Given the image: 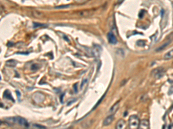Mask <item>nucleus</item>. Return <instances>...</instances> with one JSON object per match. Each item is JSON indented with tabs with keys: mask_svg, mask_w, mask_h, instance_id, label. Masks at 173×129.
I'll use <instances>...</instances> for the list:
<instances>
[{
	"mask_svg": "<svg viewBox=\"0 0 173 129\" xmlns=\"http://www.w3.org/2000/svg\"><path fill=\"white\" fill-rule=\"evenodd\" d=\"M6 121L10 123L17 125L25 129H32V124L29 123L26 119L20 116H14L8 118L6 119Z\"/></svg>",
	"mask_w": 173,
	"mask_h": 129,
	"instance_id": "obj_1",
	"label": "nucleus"
},
{
	"mask_svg": "<svg viewBox=\"0 0 173 129\" xmlns=\"http://www.w3.org/2000/svg\"><path fill=\"white\" fill-rule=\"evenodd\" d=\"M87 79H84L83 81H82V83H81V88H83V86H84V85L85 84V83H87Z\"/></svg>",
	"mask_w": 173,
	"mask_h": 129,
	"instance_id": "obj_20",
	"label": "nucleus"
},
{
	"mask_svg": "<svg viewBox=\"0 0 173 129\" xmlns=\"http://www.w3.org/2000/svg\"><path fill=\"white\" fill-rule=\"evenodd\" d=\"M137 45L139 47H143L145 45V42L142 40H139L137 43Z\"/></svg>",
	"mask_w": 173,
	"mask_h": 129,
	"instance_id": "obj_18",
	"label": "nucleus"
},
{
	"mask_svg": "<svg viewBox=\"0 0 173 129\" xmlns=\"http://www.w3.org/2000/svg\"><path fill=\"white\" fill-rule=\"evenodd\" d=\"M3 96H4V97L5 98V99H9L11 100H12L13 101H14V98L12 97V95H11V93H10V91L9 90H6L4 92Z\"/></svg>",
	"mask_w": 173,
	"mask_h": 129,
	"instance_id": "obj_13",
	"label": "nucleus"
},
{
	"mask_svg": "<svg viewBox=\"0 0 173 129\" xmlns=\"http://www.w3.org/2000/svg\"><path fill=\"white\" fill-rule=\"evenodd\" d=\"M115 129H126V123L124 119H120L115 125Z\"/></svg>",
	"mask_w": 173,
	"mask_h": 129,
	"instance_id": "obj_8",
	"label": "nucleus"
},
{
	"mask_svg": "<svg viewBox=\"0 0 173 129\" xmlns=\"http://www.w3.org/2000/svg\"><path fill=\"white\" fill-rule=\"evenodd\" d=\"M170 43H171V41H167V42H166V43H165L164 44H163L162 46H161L160 47H159L156 50H157V52H159V51H161V50H163L164 49L166 48L170 44Z\"/></svg>",
	"mask_w": 173,
	"mask_h": 129,
	"instance_id": "obj_16",
	"label": "nucleus"
},
{
	"mask_svg": "<svg viewBox=\"0 0 173 129\" xmlns=\"http://www.w3.org/2000/svg\"><path fill=\"white\" fill-rule=\"evenodd\" d=\"M139 129H150V123L148 120L142 119L140 121Z\"/></svg>",
	"mask_w": 173,
	"mask_h": 129,
	"instance_id": "obj_5",
	"label": "nucleus"
},
{
	"mask_svg": "<svg viewBox=\"0 0 173 129\" xmlns=\"http://www.w3.org/2000/svg\"><path fill=\"white\" fill-rule=\"evenodd\" d=\"M32 98L36 103H41L44 100L45 96L42 93L38 92L33 95Z\"/></svg>",
	"mask_w": 173,
	"mask_h": 129,
	"instance_id": "obj_4",
	"label": "nucleus"
},
{
	"mask_svg": "<svg viewBox=\"0 0 173 129\" xmlns=\"http://www.w3.org/2000/svg\"><path fill=\"white\" fill-rule=\"evenodd\" d=\"M120 106L119 102H117L115 104H114L111 108L109 110L110 115H114V114L117 112V111L118 110Z\"/></svg>",
	"mask_w": 173,
	"mask_h": 129,
	"instance_id": "obj_10",
	"label": "nucleus"
},
{
	"mask_svg": "<svg viewBox=\"0 0 173 129\" xmlns=\"http://www.w3.org/2000/svg\"><path fill=\"white\" fill-rule=\"evenodd\" d=\"M17 63L16 61L12 59V60H8L6 62V66L9 67H16Z\"/></svg>",
	"mask_w": 173,
	"mask_h": 129,
	"instance_id": "obj_14",
	"label": "nucleus"
},
{
	"mask_svg": "<svg viewBox=\"0 0 173 129\" xmlns=\"http://www.w3.org/2000/svg\"><path fill=\"white\" fill-rule=\"evenodd\" d=\"M69 5H63V6H57L56 8H65L69 7Z\"/></svg>",
	"mask_w": 173,
	"mask_h": 129,
	"instance_id": "obj_21",
	"label": "nucleus"
},
{
	"mask_svg": "<svg viewBox=\"0 0 173 129\" xmlns=\"http://www.w3.org/2000/svg\"><path fill=\"white\" fill-rule=\"evenodd\" d=\"M16 94H17V95H18V97L19 98V97H20V93H19V92L17 91H16Z\"/></svg>",
	"mask_w": 173,
	"mask_h": 129,
	"instance_id": "obj_22",
	"label": "nucleus"
},
{
	"mask_svg": "<svg viewBox=\"0 0 173 129\" xmlns=\"http://www.w3.org/2000/svg\"><path fill=\"white\" fill-rule=\"evenodd\" d=\"M101 50H102V48H101L100 46H95L94 48V49H93V51L95 56H99L100 54Z\"/></svg>",
	"mask_w": 173,
	"mask_h": 129,
	"instance_id": "obj_11",
	"label": "nucleus"
},
{
	"mask_svg": "<svg viewBox=\"0 0 173 129\" xmlns=\"http://www.w3.org/2000/svg\"><path fill=\"white\" fill-rule=\"evenodd\" d=\"M39 68V67L37 64H33L31 66L32 70H36Z\"/></svg>",
	"mask_w": 173,
	"mask_h": 129,
	"instance_id": "obj_19",
	"label": "nucleus"
},
{
	"mask_svg": "<svg viewBox=\"0 0 173 129\" xmlns=\"http://www.w3.org/2000/svg\"><path fill=\"white\" fill-rule=\"evenodd\" d=\"M32 15L35 17H37V18H42L43 17V14L41 12H39V11H32Z\"/></svg>",
	"mask_w": 173,
	"mask_h": 129,
	"instance_id": "obj_15",
	"label": "nucleus"
},
{
	"mask_svg": "<svg viewBox=\"0 0 173 129\" xmlns=\"http://www.w3.org/2000/svg\"><path fill=\"white\" fill-rule=\"evenodd\" d=\"M93 13L92 10H83L78 12V15L81 17H87L91 15Z\"/></svg>",
	"mask_w": 173,
	"mask_h": 129,
	"instance_id": "obj_9",
	"label": "nucleus"
},
{
	"mask_svg": "<svg viewBox=\"0 0 173 129\" xmlns=\"http://www.w3.org/2000/svg\"><path fill=\"white\" fill-rule=\"evenodd\" d=\"M165 74V70L163 67H159L154 69L151 72V75L155 79H160L164 76Z\"/></svg>",
	"mask_w": 173,
	"mask_h": 129,
	"instance_id": "obj_3",
	"label": "nucleus"
},
{
	"mask_svg": "<svg viewBox=\"0 0 173 129\" xmlns=\"http://www.w3.org/2000/svg\"><path fill=\"white\" fill-rule=\"evenodd\" d=\"M173 58V49L167 52L163 56V59L164 60H169Z\"/></svg>",
	"mask_w": 173,
	"mask_h": 129,
	"instance_id": "obj_12",
	"label": "nucleus"
},
{
	"mask_svg": "<svg viewBox=\"0 0 173 129\" xmlns=\"http://www.w3.org/2000/svg\"><path fill=\"white\" fill-rule=\"evenodd\" d=\"M114 119V115H110L108 116L103 121V126H107L110 125V124L113 122Z\"/></svg>",
	"mask_w": 173,
	"mask_h": 129,
	"instance_id": "obj_7",
	"label": "nucleus"
},
{
	"mask_svg": "<svg viewBox=\"0 0 173 129\" xmlns=\"http://www.w3.org/2000/svg\"><path fill=\"white\" fill-rule=\"evenodd\" d=\"M140 121L139 118L136 115H133L130 116L129 119V127L130 129H139Z\"/></svg>",
	"mask_w": 173,
	"mask_h": 129,
	"instance_id": "obj_2",
	"label": "nucleus"
},
{
	"mask_svg": "<svg viewBox=\"0 0 173 129\" xmlns=\"http://www.w3.org/2000/svg\"><path fill=\"white\" fill-rule=\"evenodd\" d=\"M108 41L111 44L114 45V44H116L118 42L117 37L112 32H109L108 33Z\"/></svg>",
	"mask_w": 173,
	"mask_h": 129,
	"instance_id": "obj_6",
	"label": "nucleus"
},
{
	"mask_svg": "<svg viewBox=\"0 0 173 129\" xmlns=\"http://www.w3.org/2000/svg\"><path fill=\"white\" fill-rule=\"evenodd\" d=\"M47 27V25H46L45 24L36 23V22L33 23V28H38V27Z\"/></svg>",
	"mask_w": 173,
	"mask_h": 129,
	"instance_id": "obj_17",
	"label": "nucleus"
}]
</instances>
